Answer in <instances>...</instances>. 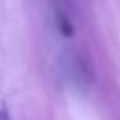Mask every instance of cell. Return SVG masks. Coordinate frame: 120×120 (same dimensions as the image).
Segmentation results:
<instances>
[{
  "instance_id": "obj_1",
  "label": "cell",
  "mask_w": 120,
  "mask_h": 120,
  "mask_svg": "<svg viewBox=\"0 0 120 120\" xmlns=\"http://www.w3.org/2000/svg\"><path fill=\"white\" fill-rule=\"evenodd\" d=\"M0 120H10V113H8L5 104L0 105Z\"/></svg>"
}]
</instances>
